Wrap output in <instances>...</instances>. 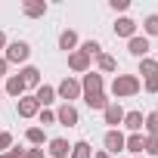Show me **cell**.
Listing matches in <instances>:
<instances>
[{
  "label": "cell",
  "instance_id": "obj_6",
  "mask_svg": "<svg viewBox=\"0 0 158 158\" xmlns=\"http://www.w3.org/2000/svg\"><path fill=\"white\" fill-rule=\"evenodd\" d=\"M16 112H19L22 118H34V115L40 112V106H37L34 96H22V99H16Z\"/></svg>",
  "mask_w": 158,
  "mask_h": 158
},
{
  "label": "cell",
  "instance_id": "obj_36",
  "mask_svg": "<svg viewBox=\"0 0 158 158\" xmlns=\"http://www.w3.org/2000/svg\"><path fill=\"white\" fill-rule=\"evenodd\" d=\"M3 47H6V34H3V31H0V50H3Z\"/></svg>",
  "mask_w": 158,
  "mask_h": 158
},
{
  "label": "cell",
  "instance_id": "obj_19",
  "mask_svg": "<svg viewBox=\"0 0 158 158\" xmlns=\"http://www.w3.org/2000/svg\"><path fill=\"white\" fill-rule=\"evenodd\" d=\"M71 158H93V152H90V143H87V139L74 143V146H71Z\"/></svg>",
  "mask_w": 158,
  "mask_h": 158
},
{
  "label": "cell",
  "instance_id": "obj_10",
  "mask_svg": "<svg viewBox=\"0 0 158 158\" xmlns=\"http://www.w3.org/2000/svg\"><path fill=\"white\" fill-rule=\"evenodd\" d=\"M127 50L136 56V59H146V53H149V37H130V44H127Z\"/></svg>",
  "mask_w": 158,
  "mask_h": 158
},
{
  "label": "cell",
  "instance_id": "obj_13",
  "mask_svg": "<svg viewBox=\"0 0 158 158\" xmlns=\"http://www.w3.org/2000/svg\"><path fill=\"white\" fill-rule=\"evenodd\" d=\"M6 93L10 96H16V99H22L25 96V81L19 74H10V81H6Z\"/></svg>",
  "mask_w": 158,
  "mask_h": 158
},
{
  "label": "cell",
  "instance_id": "obj_26",
  "mask_svg": "<svg viewBox=\"0 0 158 158\" xmlns=\"http://www.w3.org/2000/svg\"><path fill=\"white\" fill-rule=\"evenodd\" d=\"M81 50H84V53H87V56H102V47H99V44H96V40H87V44H84V47H81Z\"/></svg>",
  "mask_w": 158,
  "mask_h": 158
},
{
  "label": "cell",
  "instance_id": "obj_1",
  "mask_svg": "<svg viewBox=\"0 0 158 158\" xmlns=\"http://www.w3.org/2000/svg\"><path fill=\"white\" fill-rule=\"evenodd\" d=\"M112 93H115L118 99L139 93V77H136V74H118L115 81H112Z\"/></svg>",
  "mask_w": 158,
  "mask_h": 158
},
{
  "label": "cell",
  "instance_id": "obj_22",
  "mask_svg": "<svg viewBox=\"0 0 158 158\" xmlns=\"http://www.w3.org/2000/svg\"><path fill=\"white\" fill-rule=\"evenodd\" d=\"M84 102H87L90 109H102V112H106V106H109L106 93H96V96H84Z\"/></svg>",
  "mask_w": 158,
  "mask_h": 158
},
{
  "label": "cell",
  "instance_id": "obj_20",
  "mask_svg": "<svg viewBox=\"0 0 158 158\" xmlns=\"http://www.w3.org/2000/svg\"><path fill=\"white\" fill-rule=\"evenodd\" d=\"M77 47V34L74 31H62L59 34V50H74Z\"/></svg>",
  "mask_w": 158,
  "mask_h": 158
},
{
  "label": "cell",
  "instance_id": "obj_30",
  "mask_svg": "<svg viewBox=\"0 0 158 158\" xmlns=\"http://www.w3.org/2000/svg\"><path fill=\"white\" fill-rule=\"evenodd\" d=\"M146 152L149 155H158V136H146Z\"/></svg>",
  "mask_w": 158,
  "mask_h": 158
},
{
  "label": "cell",
  "instance_id": "obj_14",
  "mask_svg": "<svg viewBox=\"0 0 158 158\" xmlns=\"http://www.w3.org/2000/svg\"><path fill=\"white\" fill-rule=\"evenodd\" d=\"M133 31H136V22H133V19L124 16V19L115 22V34H118V37H133Z\"/></svg>",
  "mask_w": 158,
  "mask_h": 158
},
{
  "label": "cell",
  "instance_id": "obj_16",
  "mask_svg": "<svg viewBox=\"0 0 158 158\" xmlns=\"http://www.w3.org/2000/svg\"><path fill=\"white\" fill-rule=\"evenodd\" d=\"M124 149H127V152H133V155L139 158V152L146 149V136H139V133H130V136L124 139Z\"/></svg>",
  "mask_w": 158,
  "mask_h": 158
},
{
  "label": "cell",
  "instance_id": "obj_8",
  "mask_svg": "<svg viewBox=\"0 0 158 158\" xmlns=\"http://www.w3.org/2000/svg\"><path fill=\"white\" fill-rule=\"evenodd\" d=\"M68 68H71V71H87V68H90V56H87L84 50H74V53L68 56Z\"/></svg>",
  "mask_w": 158,
  "mask_h": 158
},
{
  "label": "cell",
  "instance_id": "obj_29",
  "mask_svg": "<svg viewBox=\"0 0 158 158\" xmlns=\"http://www.w3.org/2000/svg\"><path fill=\"white\" fill-rule=\"evenodd\" d=\"M10 146H13V133H6V130H3V133H0V155H3Z\"/></svg>",
  "mask_w": 158,
  "mask_h": 158
},
{
  "label": "cell",
  "instance_id": "obj_11",
  "mask_svg": "<svg viewBox=\"0 0 158 158\" xmlns=\"http://www.w3.org/2000/svg\"><path fill=\"white\" fill-rule=\"evenodd\" d=\"M121 121H124V109H121L118 102H109V106H106V124H112V130H115Z\"/></svg>",
  "mask_w": 158,
  "mask_h": 158
},
{
  "label": "cell",
  "instance_id": "obj_5",
  "mask_svg": "<svg viewBox=\"0 0 158 158\" xmlns=\"http://www.w3.org/2000/svg\"><path fill=\"white\" fill-rule=\"evenodd\" d=\"M124 139H127V136H124L121 130H109V133H106V139H102V143H106V152H109V155L124 152Z\"/></svg>",
  "mask_w": 158,
  "mask_h": 158
},
{
  "label": "cell",
  "instance_id": "obj_37",
  "mask_svg": "<svg viewBox=\"0 0 158 158\" xmlns=\"http://www.w3.org/2000/svg\"><path fill=\"white\" fill-rule=\"evenodd\" d=\"M93 158H112V155H109V152H96Z\"/></svg>",
  "mask_w": 158,
  "mask_h": 158
},
{
  "label": "cell",
  "instance_id": "obj_2",
  "mask_svg": "<svg viewBox=\"0 0 158 158\" xmlns=\"http://www.w3.org/2000/svg\"><path fill=\"white\" fill-rule=\"evenodd\" d=\"M28 56H31V47L25 44V40H16V44H10L6 47V62H28Z\"/></svg>",
  "mask_w": 158,
  "mask_h": 158
},
{
  "label": "cell",
  "instance_id": "obj_33",
  "mask_svg": "<svg viewBox=\"0 0 158 158\" xmlns=\"http://www.w3.org/2000/svg\"><path fill=\"white\" fill-rule=\"evenodd\" d=\"M0 158H25V149H10V152H3Z\"/></svg>",
  "mask_w": 158,
  "mask_h": 158
},
{
  "label": "cell",
  "instance_id": "obj_31",
  "mask_svg": "<svg viewBox=\"0 0 158 158\" xmlns=\"http://www.w3.org/2000/svg\"><path fill=\"white\" fill-rule=\"evenodd\" d=\"M109 6H112L115 13H124V10L130 6V0H109Z\"/></svg>",
  "mask_w": 158,
  "mask_h": 158
},
{
  "label": "cell",
  "instance_id": "obj_25",
  "mask_svg": "<svg viewBox=\"0 0 158 158\" xmlns=\"http://www.w3.org/2000/svg\"><path fill=\"white\" fill-rule=\"evenodd\" d=\"M25 136H28V143H34V146H40V143H44V130H40V127H28V133H25Z\"/></svg>",
  "mask_w": 158,
  "mask_h": 158
},
{
  "label": "cell",
  "instance_id": "obj_4",
  "mask_svg": "<svg viewBox=\"0 0 158 158\" xmlns=\"http://www.w3.org/2000/svg\"><path fill=\"white\" fill-rule=\"evenodd\" d=\"M56 93H59L65 102H71V99H77V96H81V84H77L74 77H65V81L56 87Z\"/></svg>",
  "mask_w": 158,
  "mask_h": 158
},
{
  "label": "cell",
  "instance_id": "obj_15",
  "mask_svg": "<svg viewBox=\"0 0 158 158\" xmlns=\"http://www.w3.org/2000/svg\"><path fill=\"white\" fill-rule=\"evenodd\" d=\"M34 99H37V106L44 109V106L56 102V90H53V87H47V84H40V87H37V93H34Z\"/></svg>",
  "mask_w": 158,
  "mask_h": 158
},
{
  "label": "cell",
  "instance_id": "obj_3",
  "mask_svg": "<svg viewBox=\"0 0 158 158\" xmlns=\"http://www.w3.org/2000/svg\"><path fill=\"white\" fill-rule=\"evenodd\" d=\"M81 93H84V96H96V93H102V74L87 71V74H84V84H81Z\"/></svg>",
  "mask_w": 158,
  "mask_h": 158
},
{
  "label": "cell",
  "instance_id": "obj_12",
  "mask_svg": "<svg viewBox=\"0 0 158 158\" xmlns=\"http://www.w3.org/2000/svg\"><path fill=\"white\" fill-rule=\"evenodd\" d=\"M22 10H25L28 19H40V16L47 13V3H44V0H25V6H22Z\"/></svg>",
  "mask_w": 158,
  "mask_h": 158
},
{
  "label": "cell",
  "instance_id": "obj_17",
  "mask_svg": "<svg viewBox=\"0 0 158 158\" xmlns=\"http://www.w3.org/2000/svg\"><path fill=\"white\" fill-rule=\"evenodd\" d=\"M22 81H25V87H40V71L34 68V65H28V68H22Z\"/></svg>",
  "mask_w": 158,
  "mask_h": 158
},
{
  "label": "cell",
  "instance_id": "obj_7",
  "mask_svg": "<svg viewBox=\"0 0 158 158\" xmlns=\"http://www.w3.org/2000/svg\"><path fill=\"white\" fill-rule=\"evenodd\" d=\"M56 121L65 124V127H74V124H77V109H74L71 102H65V106L56 112Z\"/></svg>",
  "mask_w": 158,
  "mask_h": 158
},
{
  "label": "cell",
  "instance_id": "obj_21",
  "mask_svg": "<svg viewBox=\"0 0 158 158\" xmlns=\"http://www.w3.org/2000/svg\"><path fill=\"white\" fill-rule=\"evenodd\" d=\"M139 74L155 77V74H158V62H155V59H149V56H146V59H139Z\"/></svg>",
  "mask_w": 158,
  "mask_h": 158
},
{
  "label": "cell",
  "instance_id": "obj_35",
  "mask_svg": "<svg viewBox=\"0 0 158 158\" xmlns=\"http://www.w3.org/2000/svg\"><path fill=\"white\" fill-rule=\"evenodd\" d=\"M6 68H10V62H6L3 56H0V74H6Z\"/></svg>",
  "mask_w": 158,
  "mask_h": 158
},
{
  "label": "cell",
  "instance_id": "obj_23",
  "mask_svg": "<svg viewBox=\"0 0 158 158\" xmlns=\"http://www.w3.org/2000/svg\"><path fill=\"white\" fill-rule=\"evenodd\" d=\"M146 130H149V136H158V112H152V115H146Z\"/></svg>",
  "mask_w": 158,
  "mask_h": 158
},
{
  "label": "cell",
  "instance_id": "obj_9",
  "mask_svg": "<svg viewBox=\"0 0 158 158\" xmlns=\"http://www.w3.org/2000/svg\"><path fill=\"white\" fill-rule=\"evenodd\" d=\"M53 158H68L71 155V146H68V139H62V136H56V139H50V149H47Z\"/></svg>",
  "mask_w": 158,
  "mask_h": 158
},
{
  "label": "cell",
  "instance_id": "obj_32",
  "mask_svg": "<svg viewBox=\"0 0 158 158\" xmlns=\"http://www.w3.org/2000/svg\"><path fill=\"white\" fill-rule=\"evenodd\" d=\"M143 87H146V93H158V74H155V77H146Z\"/></svg>",
  "mask_w": 158,
  "mask_h": 158
},
{
  "label": "cell",
  "instance_id": "obj_34",
  "mask_svg": "<svg viewBox=\"0 0 158 158\" xmlns=\"http://www.w3.org/2000/svg\"><path fill=\"white\" fill-rule=\"evenodd\" d=\"M25 158H44V149H28Z\"/></svg>",
  "mask_w": 158,
  "mask_h": 158
},
{
  "label": "cell",
  "instance_id": "obj_24",
  "mask_svg": "<svg viewBox=\"0 0 158 158\" xmlns=\"http://www.w3.org/2000/svg\"><path fill=\"white\" fill-rule=\"evenodd\" d=\"M99 68H102V71H115V68H118V62H115L109 53H102V56H99Z\"/></svg>",
  "mask_w": 158,
  "mask_h": 158
},
{
  "label": "cell",
  "instance_id": "obj_28",
  "mask_svg": "<svg viewBox=\"0 0 158 158\" xmlns=\"http://www.w3.org/2000/svg\"><path fill=\"white\" fill-rule=\"evenodd\" d=\"M37 115H40V124H44V127H47V124H56V112H50V109H40Z\"/></svg>",
  "mask_w": 158,
  "mask_h": 158
},
{
  "label": "cell",
  "instance_id": "obj_18",
  "mask_svg": "<svg viewBox=\"0 0 158 158\" xmlns=\"http://www.w3.org/2000/svg\"><path fill=\"white\" fill-rule=\"evenodd\" d=\"M143 121H146V118H143V112H127V115H124V124H127V127H130L133 133H139Z\"/></svg>",
  "mask_w": 158,
  "mask_h": 158
},
{
  "label": "cell",
  "instance_id": "obj_27",
  "mask_svg": "<svg viewBox=\"0 0 158 158\" xmlns=\"http://www.w3.org/2000/svg\"><path fill=\"white\" fill-rule=\"evenodd\" d=\"M143 28H146V34H152V37H155V34H158V16H149V19L143 22Z\"/></svg>",
  "mask_w": 158,
  "mask_h": 158
}]
</instances>
